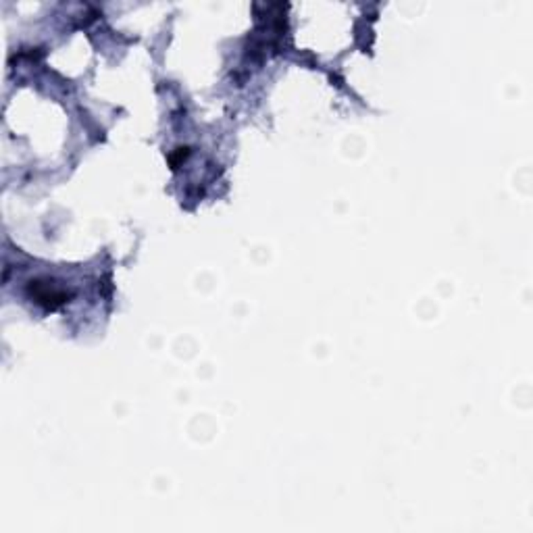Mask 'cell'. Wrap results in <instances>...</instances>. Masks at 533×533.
<instances>
[{"mask_svg": "<svg viewBox=\"0 0 533 533\" xmlns=\"http://www.w3.org/2000/svg\"><path fill=\"white\" fill-rule=\"evenodd\" d=\"M32 294H34L36 302L46 304L48 308H57V306L65 304V300H67L65 292H57L48 283H34L32 285Z\"/></svg>", "mask_w": 533, "mask_h": 533, "instance_id": "cell-1", "label": "cell"}]
</instances>
